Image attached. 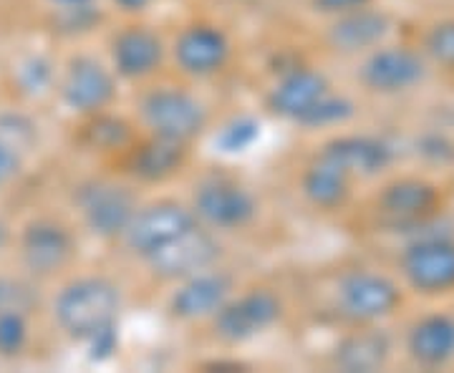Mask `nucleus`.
<instances>
[{
    "instance_id": "28",
    "label": "nucleus",
    "mask_w": 454,
    "mask_h": 373,
    "mask_svg": "<svg viewBox=\"0 0 454 373\" xmlns=\"http://www.w3.org/2000/svg\"><path fill=\"white\" fill-rule=\"evenodd\" d=\"M422 53L432 64L454 68V18L439 20L424 33Z\"/></svg>"
},
{
    "instance_id": "39",
    "label": "nucleus",
    "mask_w": 454,
    "mask_h": 373,
    "mask_svg": "<svg viewBox=\"0 0 454 373\" xmlns=\"http://www.w3.org/2000/svg\"><path fill=\"white\" fill-rule=\"evenodd\" d=\"M8 237H11V235H8V228H5V225L0 222V250H3L5 245H8Z\"/></svg>"
},
{
    "instance_id": "23",
    "label": "nucleus",
    "mask_w": 454,
    "mask_h": 373,
    "mask_svg": "<svg viewBox=\"0 0 454 373\" xmlns=\"http://www.w3.org/2000/svg\"><path fill=\"white\" fill-rule=\"evenodd\" d=\"M301 192L316 210H340L351 199L354 177L336 162L316 154L301 175Z\"/></svg>"
},
{
    "instance_id": "30",
    "label": "nucleus",
    "mask_w": 454,
    "mask_h": 373,
    "mask_svg": "<svg viewBox=\"0 0 454 373\" xmlns=\"http://www.w3.org/2000/svg\"><path fill=\"white\" fill-rule=\"evenodd\" d=\"M38 303L31 285L16 277L0 276V310H23L28 313Z\"/></svg>"
},
{
    "instance_id": "27",
    "label": "nucleus",
    "mask_w": 454,
    "mask_h": 373,
    "mask_svg": "<svg viewBox=\"0 0 454 373\" xmlns=\"http://www.w3.org/2000/svg\"><path fill=\"white\" fill-rule=\"evenodd\" d=\"M31 338L28 313L0 310V358H16L26 351Z\"/></svg>"
},
{
    "instance_id": "29",
    "label": "nucleus",
    "mask_w": 454,
    "mask_h": 373,
    "mask_svg": "<svg viewBox=\"0 0 454 373\" xmlns=\"http://www.w3.org/2000/svg\"><path fill=\"white\" fill-rule=\"evenodd\" d=\"M16 79L23 94H28V97H41V94L49 91L51 83H53V66H51L49 58H43V56H28L26 61L18 64Z\"/></svg>"
},
{
    "instance_id": "26",
    "label": "nucleus",
    "mask_w": 454,
    "mask_h": 373,
    "mask_svg": "<svg viewBox=\"0 0 454 373\" xmlns=\"http://www.w3.org/2000/svg\"><path fill=\"white\" fill-rule=\"evenodd\" d=\"M258 136L260 121H255L253 116H232L227 124H223V129L217 131L215 144L220 146V152H225V154H240V152H247L255 144Z\"/></svg>"
},
{
    "instance_id": "31",
    "label": "nucleus",
    "mask_w": 454,
    "mask_h": 373,
    "mask_svg": "<svg viewBox=\"0 0 454 373\" xmlns=\"http://www.w3.org/2000/svg\"><path fill=\"white\" fill-rule=\"evenodd\" d=\"M0 136L13 144L23 154L35 142V127L28 116L23 114H0Z\"/></svg>"
},
{
    "instance_id": "25",
    "label": "nucleus",
    "mask_w": 454,
    "mask_h": 373,
    "mask_svg": "<svg viewBox=\"0 0 454 373\" xmlns=\"http://www.w3.org/2000/svg\"><path fill=\"white\" fill-rule=\"evenodd\" d=\"M356 116V104L343 94L328 91L321 101H316L309 112L298 116V127L303 129H328V127H340Z\"/></svg>"
},
{
    "instance_id": "1",
    "label": "nucleus",
    "mask_w": 454,
    "mask_h": 373,
    "mask_svg": "<svg viewBox=\"0 0 454 373\" xmlns=\"http://www.w3.org/2000/svg\"><path fill=\"white\" fill-rule=\"evenodd\" d=\"M121 291L104 276L68 280L53 298V321L74 343H86L94 333L119 323Z\"/></svg>"
},
{
    "instance_id": "10",
    "label": "nucleus",
    "mask_w": 454,
    "mask_h": 373,
    "mask_svg": "<svg viewBox=\"0 0 454 373\" xmlns=\"http://www.w3.org/2000/svg\"><path fill=\"white\" fill-rule=\"evenodd\" d=\"M116 74L104 66L97 56L76 53L64 66L59 79V97L68 112L79 116L106 112L116 98Z\"/></svg>"
},
{
    "instance_id": "3",
    "label": "nucleus",
    "mask_w": 454,
    "mask_h": 373,
    "mask_svg": "<svg viewBox=\"0 0 454 373\" xmlns=\"http://www.w3.org/2000/svg\"><path fill=\"white\" fill-rule=\"evenodd\" d=\"M402 308V288L376 270H348L336 283V310L351 325H373Z\"/></svg>"
},
{
    "instance_id": "33",
    "label": "nucleus",
    "mask_w": 454,
    "mask_h": 373,
    "mask_svg": "<svg viewBox=\"0 0 454 373\" xmlns=\"http://www.w3.org/2000/svg\"><path fill=\"white\" fill-rule=\"evenodd\" d=\"M98 8L91 5H79V8H59V23L64 26L66 33H83L91 31L98 23Z\"/></svg>"
},
{
    "instance_id": "18",
    "label": "nucleus",
    "mask_w": 454,
    "mask_h": 373,
    "mask_svg": "<svg viewBox=\"0 0 454 373\" xmlns=\"http://www.w3.org/2000/svg\"><path fill=\"white\" fill-rule=\"evenodd\" d=\"M318 154L343 167L354 179H372L384 175L394 164V146L373 134H339L321 144Z\"/></svg>"
},
{
    "instance_id": "16",
    "label": "nucleus",
    "mask_w": 454,
    "mask_h": 373,
    "mask_svg": "<svg viewBox=\"0 0 454 373\" xmlns=\"http://www.w3.org/2000/svg\"><path fill=\"white\" fill-rule=\"evenodd\" d=\"M235 292V280L225 270H202L177 280V288L167 298V313L179 323L210 321Z\"/></svg>"
},
{
    "instance_id": "5",
    "label": "nucleus",
    "mask_w": 454,
    "mask_h": 373,
    "mask_svg": "<svg viewBox=\"0 0 454 373\" xmlns=\"http://www.w3.org/2000/svg\"><path fill=\"white\" fill-rule=\"evenodd\" d=\"M190 207L197 222L215 232H238L258 217V199L238 179L212 175L192 192Z\"/></svg>"
},
{
    "instance_id": "21",
    "label": "nucleus",
    "mask_w": 454,
    "mask_h": 373,
    "mask_svg": "<svg viewBox=\"0 0 454 373\" xmlns=\"http://www.w3.org/2000/svg\"><path fill=\"white\" fill-rule=\"evenodd\" d=\"M389 31V16L384 11L366 5V8L333 18L325 31V38H328V46L339 53H369L384 43Z\"/></svg>"
},
{
    "instance_id": "20",
    "label": "nucleus",
    "mask_w": 454,
    "mask_h": 373,
    "mask_svg": "<svg viewBox=\"0 0 454 373\" xmlns=\"http://www.w3.org/2000/svg\"><path fill=\"white\" fill-rule=\"evenodd\" d=\"M391 351L394 341L384 328H376V323L356 325L336 343L331 363L346 373L381 371L389 363Z\"/></svg>"
},
{
    "instance_id": "8",
    "label": "nucleus",
    "mask_w": 454,
    "mask_h": 373,
    "mask_svg": "<svg viewBox=\"0 0 454 373\" xmlns=\"http://www.w3.org/2000/svg\"><path fill=\"white\" fill-rule=\"evenodd\" d=\"M399 273L419 295L454 291V240L447 235H417L399 255Z\"/></svg>"
},
{
    "instance_id": "38",
    "label": "nucleus",
    "mask_w": 454,
    "mask_h": 373,
    "mask_svg": "<svg viewBox=\"0 0 454 373\" xmlns=\"http://www.w3.org/2000/svg\"><path fill=\"white\" fill-rule=\"evenodd\" d=\"M51 5L59 11V8H79V5H91L97 0H49Z\"/></svg>"
},
{
    "instance_id": "7",
    "label": "nucleus",
    "mask_w": 454,
    "mask_h": 373,
    "mask_svg": "<svg viewBox=\"0 0 454 373\" xmlns=\"http://www.w3.org/2000/svg\"><path fill=\"white\" fill-rule=\"evenodd\" d=\"M442 207V190L424 177H396L373 199L379 222L391 229H419L429 225Z\"/></svg>"
},
{
    "instance_id": "37",
    "label": "nucleus",
    "mask_w": 454,
    "mask_h": 373,
    "mask_svg": "<svg viewBox=\"0 0 454 373\" xmlns=\"http://www.w3.org/2000/svg\"><path fill=\"white\" fill-rule=\"evenodd\" d=\"M112 3L127 16H139V13H145L146 8H152L157 0H112Z\"/></svg>"
},
{
    "instance_id": "24",
    "label": "nucleus",
    "mask_w": 454,
    "mask_h": 373,
    "mask_svg": "<svg viewBox=\"0 0 454 373\" xmlns=\"http://www.w3.org/2000/svg\"><path fill=\"white\" fill-rule=\"evenodd\" d=\"M82 127L76 131V142L86 149V152H97V154H109V157H119L127 146L139 136L137 127L124 116L106 112H97V114L82 116Z\"/></svg>"
},
{
    "instance_id": "22",
    "label": "nucleus",
    "mask_w": 454,
    "mask_h": 373,
    "mask_svg": "<svg viewBox=\"0 0 454 373\" xmlns=\"http://www.w3.org/2000/svg\"><path fill=\"white\" fill-rule=\"evenodd\" d=\"M406 354L422 369H442L454 361V315L427 313L406 330Z\"/></svg>"
},
{
    "instance_id": "4",
    "label": "nucleus",
    "mask_w": 454,
    "mask_h": 373,
    "mask_svg": "<svg viewBox=\"0 0 454 373\" xmlns=\"http://www.w3.org/2000/svg\"><path fill=\"white\" fill-rule=\"evenodd\" d=\"M283 318V300L270 288L232 292L223 308L210 318L212 336L220 343L238 346L268 333Z\"/></svg>"
},
{
    "instance_id": "2",
    "label": "nucleus",
    "mask_w": 454,
    "mask_h": 373,
    "mask_svg": "<svg viewBox=\"0 0 454 373\" xmlns=\"http://www.w3.org/2000/svg\"><path fill=\"white\" fill-rule=\"evenodd\" d=\"M137 112L146 134H157L182 144H192L210 124V112L202 104V98H197L182 86L146 89L139 97Z\"/></svg>"
},
{
    "instance_id": "34",
    "label": "nucleus",
    "mask_w": 454,
    "mask_h": 373,
    "mask_svg": "<svg viewBox=\"0 0 454 373\" xmlns=\"http://www.w3.org/2000/svg\"><path fill=\"white\" fill-rule=\"evenodd\" d=\"M20 167H23V154L0 136V187L13 182L20 175Z\"/></svg>"
},
{
    "instance_id": "36",
    "label": "nucleus",
    "mask_w": 454,
    "mask_h": 373,
    "mask_svg": "<svg viewBox=\"0 0 454 373\" xmlns=\"http://www.w3.org/2000/svg\"><path fill=\"white\" fill-rule=\"evenodd\" d=\"M373 0H310L313 11L324 13V16H343V13H351V11H358V8H366L372 5Z\"/></svg>"
},
{
    "instance_id": "35",
    "label": "nucleus",
    "mask_w": 454,
    "mask_h": 373,
    "mask_svg": "<svg viewBox=\"0 0 454 373\" xmlns=\"http://www.w3.org/2000/svg\"><path fill=\"white\" fill-rule=\"evenodd\" d=\"M427 162L434 164H450L454 159V144L447 136H427L419 149Z\"/></svg>"
},
{
    "instance_id": "17",
    "label": "nucleus",
    "mask_w": 454,
    "mask_h": 373,
    "mask_svg": "<svg viewBox=\"0 0 454 373\" xmlns=\"http://www.w3.org/2000/svg\"><path fill=\"white\" fill-rule=\"evenodd\" d=\"M114 74L124 82L152 79L167 58L162 35L145 23H129L114 33L109 41Z\"/></svg>"
},
{
    "instance_id": "15",
    "label": "nucleus",
    "mask_w": 454,
    "mask_h": 373,
    "mask_svg": "<svg viewBox=\"0 0 454 373\" xmlns=\"http://www.w3.org/2000/svg\"><path fill=\"white\" fill-rule=\"evenodd\" d=\"M187 159H190V144L172 142L157 134H145V136H137L116 157V164L134 182L162 184L167 179L177 177L187 167Z\"/></svg>"
},
{
    "instance_id": "12",
    "label": "nucleus",
    "mask_w": 454,
    "mask_h": 373,
    "mask_svg": "<svg viewBox=\"0 0 454 373\" xmlns=\"http://www.w3.org/2000/svg\"><path fill=\"white\" fill-rule=\"evenodd\" d=\"M427 79V56L409 46H379L358 68V82L379 97H396Z\"/></svg>"
},
{
    "instance_id": "19",
    "label": "nucleus",
    "mask_w": 454,
    "mask_h": 373,
    "mask_svg": "<svg viewBox=\"0 0 454 373\" xmlns=\"http://www.w3.org/2000/svg\"><path fill=\"white\" fill-rule=\"evenodd\" d=\"M328 91H331V83L318 68L291 66L270 86V91L265 97V109L278 119L295 124L298 116L306 114L310 106L316 101H321Z\"/></svg>"
},
{
    "instance_id": "14",
    "label": "nucleus",
    "mask_w": 454,
    "mask_h": 373,
    "mask_svg": "<svg viewBox=\"0 0 454 373\" xmlns=\"http://www.w3.org/2000/svg\"><path fill=\"white\" fill-rule=\"evenodd\" d=\"M18 253L23 268L35 277H51L64 270L76 255V240L64 222L51 217H35L18 237Z\"/></svg>"
},
{
    "instance_id": "6",
    "label": "nucleus",
    "mask_w": 454,
    "mask_h": 373,
    "mask_svg": "<svg viewBox=\"0 0 454 373\" xmlns=\"http://www.w3.org/2000/svg\"><path fill=\"white\" fill-rule=\"evenodd\" d=\"M76 207L86 229L98 240H121L139 210L137 195L112 179H89L76 187Z\"/></svg>"
},
{
    "instance_id": "13",
    "label": "nucleus",
    "mask_w": 454,
    "mask_h": 373,
    "mask_svg": "<svg viewBox=\"0 0 454 373\" xmlns=\"http://www.w3.org/2000/svg\"><path fill=\"white\" fill-rule=\"evenodd\" d=\"M223 258V245L217 240V232L205 225H197L190 232L179 235L177 240L164 245L154 255L145 260L152 276L160 280H184V277L217 268Z\"/></svg>"
},
{
    "instance_id": "11",
    "label": "nucleus",
    "mask_w": 454,
    "mask_h": 373,
    "mask_svg": "<svg viewBox=\"0 0 454 373\" xmlns=\"http://www.w3.org/2000/svg\"><path fill=\"white\" fill-rule=\"evenodd\" d=\"M232 58V41L220 26L207 20L187 23L172 43V61L190 79H212Z\"/></svg>"
},
{
    "instance_id": "32",
    "label": "nucleus",
    "mask_w": 454,
    "mask_h": 373,
    "mask_svg": "<svg viewBox=\"0 0 454 373\" xmlns=\"http://www.w3.org/2000/svg\"><path fill=\"white\" fill-rule=\"evenodd\" d=\"M83 346H86V358H89L91 363H104V361H109V358L116 354V348H119V323H114L109 325V328L94 333Z\"/></svg>"
},
{
    "instance_id": "9",
    "label": "nucleus",
    "mask_w": 454,
    "mask_h": 373,
    "mask_svg": "<svg viewBox=\"0 0 454 373\" xmlns=\"http://www.w3.org/2000/svg\"><path fill=\"white\" fill-rule=\"evenodd\" d=\"M200 222H197L195 212L190 205L164 197V199H154V202L137 210L121 240H124L131 255L146 260L157 250H162L164 245L177 240L179 235L190 232Z\"/></svg>"
}]
</instances>
